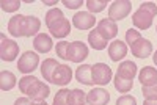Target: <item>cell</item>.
Here are the masks:
<instances>
[{"label":"cell","instance_id":"1","mask_svg":"<svg viewBox=\"0 0 157 105\" xmlns=\"http://www.w3.org/2000/svg\"><path fill=\"white\" fill-rule=\"evenodd\" d=\"M46 25L54 38H66L71 33V24L63 16L61 9L52 8L46 14Z\"/></svg>","mask_w":157,"mask_h":105},{"label":"cell","instance_id":"2","mask_svg":"<svg viewBox=\"0 0 157 105\" xmlns=\"http://www.w3.org/2000/svg\"><path fill=\"white\" fill-rule=\"evenodd\" d=\"M155 14H157V5L155 3L141 2L140 8L134 13V16H132L134 27L138 28V30H148L152 25V21H154Z\"/></svg>","mask_w":157,"mask_h":105},{"label":"cell","instance_id":"3","mask_svg":"<svg viewBox=\"0 0 157 105\" xmlns=\"http://www.w3.org/2000/svg\"><path fill=\"white\" fill-rule=\"evenodd\" d=\"M130 9H132V3L129 0H115L109 8V19H112L113 22L123 21L124 17H127Z\"/></svg>","mask_w":157,"mask_h":105},{"label":"cell","instance_id":"4","mask_svg":"<svg viewBox=\"0 0 157 105\" xmlns=\"http://www.w3.org/2000/svg\"><path fill=\"white\" fill-rule=\"evenodd\" d=\"M38 64H39V55L36 54V52L27 50V52H24V55L19 58L17 69L22 74H30L38 68Z\"/></svg>","mask_w":157,"mask_h":105},{"label":"cell","instance_id":"5","mask_svg":"<svg viewBox=\"0 0 157 105\" xmlns=\"http://www.w3.org/2000/svg\"><path fill=\"white\" fill-rule=\"evenodd\" d=\"M86 57H88V47L85 43H82V41L69 43L68 52H66V60H69L72 63H80Z\"/></svg>","mask_w":157,"mask_h":105},{"label":"cell","instance_id":"6","mask_svg":"<svg viewBox=\"0 0 157 105\" xmlns=\"http://www.w3.org/2000/svg\"><path fill=\"white\" fill-rule=\"evenodd\" d=\"M91 77L96 85H107L112 80V69L105 63H96L91 66Z\"/></svg>","mask_w":157,"mask_h":105},{"label":"cell","instance_id":"7","mask_svg":"<svg viewBox=\"0 0 157 105\" xmlns=\"http://www.w3.org/2000/svg\"><path fill=\"white\" fill-rule=\"evenodd\" d=\"M19 55V44L13 39H6L2 35V44H0V58L3 61H14Z\"/></svg>","mask_w":157,"mask_h":105},{"label":"cell","instance_id":"8","mask_svg":"<svg viewBox=\"0 0 157 105\" xmlns=\"http://www.w3.org/2000/svg\"><path fill=\"white\" fill-rule=\"evenodd\" d=\"M49 94H50L49 86H47L44 82H41V80H36V82L29 88V91H27V96H29L33 102H44L46 97H49Z\"/></svg>","mask_w":157,"mask_h":105},{"label":"cell","instance_id":"9","mask_svg":"<svg viewBox=\"0 0 157 105\" xmlns=\"http://www.w3.org/2000/svg\"><path fill=\"white\" fill-rule=\"evenodd\" d=\"M41 28V21L35 16H24L21 24V36H33Z\"/></svg>","mask_w":157,"mask_h":105},{"label":"cell","instance_id":"10","mask_svg":"<svg viewBox=\"0 0 157 105\" xmlns=\"http://www.w3.org/2000/svg\"><path fill=\"white\" fill-rule=\"evenodd\" d=\"M96 30L99 32V35L104 39H107V41H109V39L116 38V35H118V25L112 19H102V21H99Z\"/></svg>","mask_w":157,"mask_h":105},{"label":"cell","instance_id":"11","mask_svg":"<svg viewBox=\"0 0 157 105\" xmlns=\"http://www.w3.org/2000/svg\"><path fill=\"white\" fill-rule=\"evenodd\" d=\"M96 24V17L90 13H85V11H80L72 17V25L78 30H88V28H93Z\"/></svg>","mask_w":157,"mask_h":105},{"label":"cell","instance_id":"12","mask_svg":"<svg viewBox=\"0 0 157 105\" xmlns=\"http://www.w3.org/2000/svg\"><path fill=\"white\" fill-rule=\"evenodd\" d=\"M130 50H132V54L137 58H148L152 54V44H151V41H148V39H145L141 36L140 39H137V41L130 46Z\"/></svg>","mask_w":157,"mask_h":105},{"label":"cell","instance_id":"13","mask_svg":"<svg viewBox=\"0 0 157 105\" xmlns=\"http://www.w3.org/2000/svg\"><path fill=\"white\" fill-rule=\"evenodd\" d=\"M72 78V71L68 64H58V68L55 69L54 75H52V83L55 85H60V86H64L71 82Z\"/></svg>","mask_w":157,"mask_h":105},{"label":"cell","instance_id":"14","mask_svg":"<svg viewBox=\"0 0 157 105\" xmlns=\"http://www.w3.org/2000/svg\"><path fill=\"white\" fill-rule=\"evenodd\" d=\"M110 100L109 91L102 89V88H94L86 94V102L88 105H107Z\"/></svg>","mask_w":157,"mask_h":105},{"label":"cell","instance_id":"15","mask_svg":"<svg viewBox=\"0 0 157 105\" xmlns=\"http://www.w3.org/2000/svg\"><path fill=\"white\" fill-rule=\"evenodd\" d=\"M127 55V46L126 43L120 41V39H115L113 43H110L109 46V57L112 61H120Z\"/></svg>","mask_w":157,"mask_h":105},{"label":"cell","instance_id":"16","mask_svg":"<svg viewBox=\"0 0 157 105\" xmlns=\"http://www.w3.org/2000/svg\"><path fill=\"white\" fill-rule=\"evenodd\" d=\"M33 47L39 54H49L52 50V47H54V43H52V38L49 35L39 33V35H36L35 41H33Z\"/></svg>","mask_w":157,"mask_h":105},{"label":"cell","instance_id":"17","mask_svg":"<svg viewBox=\"0 0 157 105\" xmlns=\"http://www.w3.org/2000/svg\"><path fill=\"white\" fill-rule=\"evenodd\" d=\"M138 80H140L141 86L157 85V69L151 68V66H145L138 74Z\"/></svg>","mask_w":157,"mask_h":105},{"label":"cell","instance_id":"18","mask_svg":"<svg viewBox=\"0 0 157 105\" xmlns=\"http://www.w3.org/2000/svg\"><path fill=\"white\" fill-rule=\"evenodd\" d=\"M75 78L82 85H86V86H91L94 85L93 82V77H91V66L90 64H82L80 68H77L75 71Z\"/></svg>","mask_w":157,"mask_h":105},{"label":"cell","instance_id":"19","mask_svg":"<svg viewBox=\"0 0 157 105\" xmlns=\"http://www.w3.org/2000/svg\"><path fill=\"white\" fill-rule=\"evenodd\" d=\"M118 75H121L124 78H129V80H134V77L137 75V64L132 61H123L118 68Z\"/></svg>","mask_w":157,"mask_h":105},{"label":"cell","instance_id":"20","mask_svg":"<svg viewBox=\"0 0 157 105\" xmlns=\"http://www.w3.org/2000/svg\"><path fill=\"white\" fill-rule=\"evenodd\" d=\"M88 43H90V46L93 47L94 50H104V49L107 47V39H104L96 28L90 32V35H88Z\"/></svg>","mask_w":157,"mask_h":105},{"label":"cell","instance_id":"21","mask_svg":"<svg viewBox=\"0 0 157 105\" xmlns=\"http://www.w3.org/2000/svg\"><path fill=\"white\" fill-rule=\"evenodd\" d=\"M16 86V75L10 71H2L0 72V88L2 91H11Z\"/></svg>","mask_w":157,"mask_h":105},{"label":"cell","instance_id":"22","mask_svg":"<svg viewBox=\"0 0 157 105\" xmlns=\"http://www.w3.org/2000/svg\"><path fill=\"white\" fill-rule=\"evenodd\" d=\"M57 68H58V63H57L54 58L44 60L43 64H41V74H43V77H44V80L52 82V75H54V72H55Z\"/></svg>","mask_w":157,"mask_h":105},{"label":"cell","instance_id":"23","mask_svg":"<svg viewBox=\"0 0 157 105\" xmlns=\"http://www.w3.org/2000/svg\"><path fill=\"white\" fill-rule=\"evenodd\" d=\"M86 93L82 89H71L68 94V105H86Z\"/></svg>","mask_w":157,"mask_h":105},{"label":"cell","instance_id":"24","mask_svg":"<svg viewBox=\"0 0 157 105\" xmlns=\"http://www.w3.org/2000/svg\"><path fill=\"white\" fill-rule=\"evenodd\" d=\"M113 85L120 93H129L134 86V80H129V78H124V77L116 74L115 78H113Z\"/></svg>","mask_w":157,"mask_h":105},{"label":"cell","instance_id":"25","mask_svg":"<svg viewBox=\"0 0 157 105\" xmlns=\"http://www.w3.org/2000/svg\"><path fill=\"white\" fill-rule=\"evenodd\" d=\"M22 19L24 16L22 14H16L13 16L8 22V33L14 38H19L21 36V24H22Z\"/></svg>","mask_w":157,"mask_h":105},{"label":"cell","instance_id":"26","mask_svg":"<svg viewBox=\"0 0 157 105\" xmlns=\"http://www.w3.org/2000/svg\"><path fill=\"white\" fill-rule=\"evenodd\" d=\"M85 5L88 6V9H90L91 13H101V11L105 9L107 0H86Z\"/></svg>","mask_w":157,"mask_h":105},{"label":"cell","instance_id":"27","mask_svg":"<svg viewBox=\"0 0 157 105\" xmlns=\"http://www.w3.org/2000/svg\"><path fill=\"white\" fill-rule=\"evenodd\" d=\"M0 6L5 13H14L21 8V0H2Z\"/></svg>","mask_w":157,"mask_h":105},{"label":"cell","instance_id":"28","mask_svg":"<svg viewBox=\"0 0 157 105\" xmlns=\"http://www.w3.org/2000/svg\"><path fill=\"white\" fill-rule=\"evenodd\" d=\"M36 80H38V78H36V77H33V75H25V77H22L21 80H19V89H21V93L27 94L29 88H30Z\"/></svg>","mask_w":157,"mask_h":105},{"label":"cell","instance_id":"29","mask_svg":"<svg viewBox=\"0 0 157 105\" xmlns=\"http://www.w3.org/2000/svg\"><path fill=\"white\" fill-rule=\"evenodd\" d=\"M141 93H143L145 100H157V85L141 86Z\"/></svg>","mask_w":157,"mask_h":105},{"label":"cell","instance_id":"30","mask_svg":"<svg viewBox=\"0 0 157 105\" xmlns=\"http://www.w3.org/2000/svg\"><path fill=\"white\" fill-rule=\"evenodd\" d=\"M68 94H69V89H60L57 96L54 97V105H68Z\"/></svg>","mask_w":157,"mask_h":105},{"label":"cell","instance_id":"31","mask_svg":"<svg viewBox=\"0 0 157 105\" xmlns=\"http://www.w3.org/2000/svg\"><path fill=\"white\" fill-rule=\"evenodd\" d=\"M140 38H141V35H140L138 30H132V28H130V30L126 32V43H127L129 46H132L137 39H140Z\"/></svg>","mask_w":157,"mask_h":105},{"label":"cell","instance_id":"32","mask_svg":"<svg viewBox=\"0 0 157 105\" xmlns=\"http://www.w3.org/2000/svg\"><path fill=\"white\" fill-rule=\"evenodd\" d=\"M68 46H69V43H68V41H61V43H58V44H57V47H55V50H57V55H58L61 60H66Z\"/></svg>","mask_w":157,"mask_h":105},{"label":"cell","instance_id":"33","mask_svg":"<svg viewBox=\"0 0 157 105\" xmlns=\"http://www.w3.org/2000/svg\"><path fill=\"white\" fill-rule=\"evenodd\" d=\"M116 105H137V99H135L134 96L124 94V96H121V97H118Z\"/></svg>","mask_w":157,"mask_h":105},{"label":"cell","instance_id":"34","mask_svg":"<svg viewBox=\"0 0 157 105\" xmlns=\"http://www.w3.org/2000/svg\"><path fill=\"white\" fill-rule=\"evenodd\" d=\"M63 5L69 9H77L80 5H83L82 0H63Z\"/></svg>","mask_w":157,"mask_h":105},{"label":"cell","instance_id":"35","mask_svg":"<svg viewBox=\"0 0 157 105\" xmlns=\"http://www.w3.org/2000/svg\"><path fill=\"white\" fill-rule=\"evenodd\" d=\"M14 105H32V102H30V99H27V97H19V99L14 102Z\"/></svg>","mask_w":157,"mask_h":105},{"label":"cell","instance_id":"36","mask_svg":"<svg viewBox=\"0 0 157 105\" xmlns=\"http://www.w3.org/2000/svg\"><path fill=\"white\" fill-rule=\"evenodd\" d=\"M44 5H57V0H43Z\"/></svg>","mask_w":157,"mask_h":105},{"label":"cell","instance_id":"37","mask_svg":"<svg viewBox=\"0 0 157 105\" xmlns=\"http://www.w3.org/2000/svg\"><path fill=\"white\" fill-rule=\"evenodd\" d=\"M143 105H157V100H145Z\"/></svg>","mask_w":157,"mask_h":105},{"label":"cell","instance_id":"38","mask_svg":"<svg viewBox=\"0 0 157 105\" xmlns=\"http://www.w3.org/2000/svg\"><path fill=\"white\" fill-rule=\"evenodd\" d=\"M152 60H154V64H155V66H157V50H155V54L152 55Z\"/></svg>","mask_w":157,"mask_h":105},{"label":"cell","instance_id":"39","mask_svg":"<svg viewBox=\"0 0 157 105\" xmlns=\"http://www.w3.org/2000/svg\"><path fill=\"white\" fill-rule=\"evenodd\" d=\"M32 105H47V103H46V100H44V102H33Z\"/></svg>","mask_w":157,"mask_h":105}]
</instances>
